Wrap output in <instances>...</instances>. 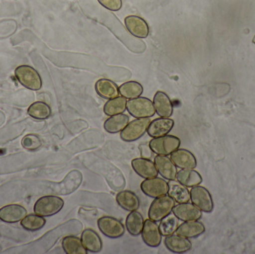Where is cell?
<instances>
[{
    "mask_svg": "<svg viewBox=\"0 0 255 254\" xmlns=\"http://www.w3.org/2000/svg\"><path fill=\"white\" fill-rule=\"evenodd\" d=\"M164 245L169 252L174 254L186 253L192 249V243L190 240L178 234H174L166 237Z\"/></svg>",
    "mask_w": 255,
    "mask_h": 254,
    "instance_id": "obj_18",
    "label": "cell"
},
{
    "mask_svg": "<svg viewBox=\"0 0 255 254\" xmlns=\"http://www.w3.org/2000/svg\"><path fill=\"white\" fill-rule=\"evenodd\" d=\"M253 43H254L255 44V36L254 37V38H253Z\"/></svg>",
    "mask_w": 255,
    "mask_h": 254,
    "instance_id": "obj_37",
    "label": "cell"
},
{
    "mask_svg": "<svg viewBox=\"0 0 255 254\" xmlns=\"http://www.w3.org/2000/svg\"><path fill=\"white\" fill-rule=\"evenodd\" d=\"M117 202L120 207L127 211H136L140 207V201L136 194L131 191L122 190L116 196Z\"/></svg>",
    "mask_w": 255,
    "mask_h": 254,
    "instance_id": "obj_24",
    "label": "cell"
},
{
    "mask_svg": "<svg viewBox=\"0 0 255 254\" xmlns=\"http://www.w3.org/2000/svg\"><path fill=\"white\" fill-rule=\"evenodd\" d=\"M158 226L162 237H168L176 233L179 226V219L173 213H171L160 221Z\"/></svg>",
    "mask_w": 255,
    "mask_h": 254,
    "instance_id": "obj_30",
    "label": "cell"
},
{
    "mask_svg": "<svg viewBox=\"0 0 255 254\" xmlns=\"http://www.w3.org/2000/svg\"><path fill=\"white\" fill-rule=\"evenodd\" d=\"M81 240L87 251L91 253H99L103 250L101 237L92 229H86L82 232Z\"/></svg>",
    "mask_w": 255,
    "mask_h": 254,
    "instance_id": "obj_23",
    "label": "cell"
},
{
    "mask_svg": "<svg viewBox=\"0 0 255 254\" xmlns=\"http://www.w3.org/2000/svg\"><path fill=\"white\" fill-rule=\"evenodd\" d=\"M99 229L106 237L110 239H118L125 234L124 224L111 216H103L97 221Z\"/></svg>",
    "mask_w": 255,
    "mask_h": 254,
    "instance_id": "obj_7",
    "label": "cell"
},
{
    "mask_svg": "<svg viewBox=\"0 0 255 254\" xmlns=\"http://www.w3.org/2000/svg\"><path fill=\"white\" fill-rule=\"evenodd\" d=\"M172 213L179 220L183 222L198 221L202 218V210L190 203H182L175 205L172 209Z\"/></svg>",
    "mask_w": 255,
    "mask_h": 254,
    "instance_id": "obj_12",
    "label": "cell"
},
{
    "mask_svg": "<svg viewBox=\"0 0 255 254\" xmlns=\"http://www.w3.org/2000/svg\"><path fill=\"white\" fill-rule=\"evenodd\" d=\"M127 98L124 96H118L117 98L109 99L105 104L103 111L109 116L121 114L127 110Z\"/></svg>",
    "mask_w": 255,
    "mask_h": 254,
    "instance_id": "obj_29",
    "label": "cell"
},
{
    "mask_svg": "<svg viewBox=\"0 0 255 254\" xmlns=\"http://www.w3.org/2000/svg\"><path fill=\"white\" fill-rule=\"evenodd\" d=\"M46 224V220L38 215H29L21 220V225L28 231H35L41 229Z\"/></svg>",
    "mask_w": 255,
    "mask_h": 254,
    "instance_id": "obj_33",
    "label": "cell"
},
{
    "mask_svg": "<svg viewBox=\"0 0 255 254\" xmlns=\"http://www.w3.org/2000/svg\"><path fill=\"white\" fill-rule=\"evenodd\" d=\"M190 200L199 210L205 213H211L214 210V201L209 191L203 186H196L192 188Z\"/></svg>",
    "mask_w": 255,
    "mask_h": 254,
    "instance_id": "obj_8",
    "label": "cell"
},
{
    "mask_svg": "<svg viewBox=\"0 0 255 254\" xmlns=\"http://www.w3.org/2000/svg\"><path fill=\"white\" fill-rule=\"evenodd\" d=\"M64 205V200L60 197L55 195L43 196L37 200L34 204V213L42 217L54 216L62 210Z\"/></svg>",
    "mask_w": 255,
    "mask_h": 254,
    "instance_id": "obj_3",
    "label": "cell"
},
{
    "mask_svg": "<svg viewBox=\"0 0 255 254\" xmlns=\"http://www.w3.org/2000/svg\"><path fill=\"white\" fill-rule=\"evenodd\" d=\"M205 232V227L202 222L198 221L184 222L178 226L176 234L187 239H194Z\"/></svg>",
    "mask_w": 255,
    "mask_h": 254,
    "instance_id": "obj_21",
    "label": "cell"
},
{
    "mask_svg": "<svg viewBox=\"0 0 255 254\" xmlns=\"http://www.w3.org/2000/svg\"><path fill=\"white\" fill-rule=\"evenodd\" d=\"M131 167L133 171L144 179L157 177L159 174L155 164L150 159L135 158L132 160Z\"/></svg>",
    "mask_w": 255,
    "mask_h": 254,
    "instance_id": "obj_14",
    "label": "cell"
},
{
    "mask_svg": "<svg viewBox=\"0 0 255 254\" xmlns=\"http://www.w3.org/2000/svg\"><path fill=\"white\" fill-rule=\"evenodd\" d=\"M125 25L128 31L133 37L146 38L149 34V27L145 19L136 15H130L125 18Z\"/></svg>",
    "mask_w": 255,
    "mask_h": 254,
    "instance_id": "obj_11",
    "label": "cell"
},
{
    "mask_svg": "<svg viewBox=\"0 0 255 254\" xmlns=\"http://www.w3.org/2000/svg\"><path fill=\"white\" fill-rule=\"evenodd\" d=\"M98 1L103 7L112 11H118L122 8V0H98Z\"/></svg>",
    "mask_w": 255,
    "mask_h": 254,
    "instance_id": "obj_35",
    "label": "cell"
},
{
    "mask_svg": "<svg viewBox=\"0 0 255 254\" xmlns=\"http://www.w3.org/2000/svg\"><path fill=\"white\" fill-rule=\"evenodd\" d=\"M154 164L159 174L166 180H175L177 177V167L171 158L163 155H157L154 158Z\"/></svg>",
    "mask_w": 255,
    "mask_h": 254,
    "instance_id": "obj_15",
    "label": "cell"
},
{
    "mask_svg": "<svg viewBox=\"0 0 255 254\" xmlns=\"http://www.w3.org/2000/svg\"><path fill=\"white\" fill-rule=\"evenodd\" d=\"M150 122V118L133 119L121 131V139L126 142H133L139 140L147 132Z\"/></svg>",
    "mask_w": 255,
    "mask_h": 254,
    "instance_id": "obj_6",
    "label": "cell"
},
{
    "mask_svg": "<svg viewBox=\"0 0 255 254\" xmlns=\"http://www.w3.org/2000/svg\"><path fill=\"white\" fill-rule=\"evenodd\" d=\"M144 222L145 221H144L143 216L140 213L136 210L130 212L126 221V227H127L128 232L133 237H137L142 233Z\"/></svg>",
    "mask_w": 255,
    "mask_h": 254,
    "instance_id": "obj_26",
    "label": "cell"
},
{
    "mask_svg": "<svg viewBox=\"0 0 255 254\" xmlns=\"http://www.w3.org/2000/svg\"><path fill=\"white\" fill-rule=\"evenodd\" d=\"M173 119L170 118H157L151 121L147 133L152 138L167 135L174 127Z\"/></svg>",
    "mask_w": 255,
    "mask_h": 254,
    "instance_id": "obj_16",
    "label": "cell"
},
{
    "mask_svg": "<svg viewBox=\"0 0 255 254\" xmlns=\"http://www.w3.org/2000/svg\"><path fill=\"white\" fill-rule=\"evenodd\" d=\"M168 186V195L170 196L175 203L182 204L190 201V192L188 188L180 183L178 180H169Z\"/></svg>",
    "mask_w": 255,
    "mask_h": 254,
    "instance_id": "obj_20",
    "label": "cell"
},
{
    "mask_svg": "<svg viewBox=\"0 0 255 254\" xmlns=\"http://www.w3.org/2000/svg\"><path fill=\"white\" fill-rule=\"evenodd\" d=\"M62 248L67 254H87L88 252L82 240L74 236L64 237L62 240Z\"/></svg>",
    "mask_w": 255,
    "mask_h": 254,
    "instance_id": "obj_28",
    "label": "cell"
},
{
    "mask_svg": "<svg viewBox=\"0 0 255 254\" xmlns=\"http://www.w3.org/2000/svg\"><path fill=\"white\" fill-rule=\"evenodd\" d=\"M15 76L17 80L28 89L39 90L42 86V80L40 75L29 66H19L15 70Z\"/></svg>",
    "mask_w": 255,
    "mask_h": 254,
    "instance_id": "obj_5",
    "label": "cell"
},
{
    "mask_svg": "<svg viewBox=\"0 0 255 254\" xmlns=\"http://www.w3.org/2000/svg\"><path fill=\"white\" fill-rule=\"evenodd\" d=\"M175 201L169 195H163L154 198L148 209V219L154 222H160L163 218L170 214L175 207Z\"/></svg>",
    "mask_w": 255,
    "mask_h": 254,
    "instance_id": "obj_2",
    "label": "cell"
},
{
    "mask_svg": "<svg viewBox=\"0 0 255 254\" xmlns=\"http://www.w3.org/2000/svg\"><path fill=\"white\" fill-rule=\"evenodd\" d=\"M170 158L175 165L181 169H194L197 166L196 157L187 149H177L170 155Z\"/></svg>",
    "mask_w": 255,
    "mask_h": 254,
    "instance_id": "obj_13",
    "label": "cell"
},
{
    "mask_svg": "<svg viewBox=\"0 0 255 254\" xmlns=\"http://www.w3.org/2000/svg\"><path fill=\"white\" fill-rule=\"evenodd\" d=\"M128 123V116L121 113V114L110 116L105 122L104 128L108 133L117 134V133L121 132Z\"/></svg>",
    "mask_w": 255,
    "mask_h": 254,
    "instance_id": "obj_25",
    "label": "cell"
},
{
    "mask_svg": "<svg viewBox=\"0 0 255 254\" xmlns=\"http://www.w3.org/2000/svg\"><path fill=\"white\" fill-rule=\"evenodd\" d=\"M120 94L128 99L137 98L142 95L143 87L137 82H127L123 84L119 87Z\"/></svg>",
    "mask_w": 255,
    "mask_h": 254,
    "instance_id": "obj_31",
    "label": "cell"
},
{
    "mask_svg": "<svg viewBox=\"0 0 255 254\" xmlns=\"http://www.w3.org/2000/svg\"><path fill=\"white\" fill-rule=\"evenodd\" d=\"M181 140L173 135H165L163 137L151 139L149 146L152 152L157 155L168 156L179 149Z\"/></svg>",
    "mask_w": 255,
    "mask_h": 254,
    "instance_id": "obj_4",
    "label": "cell"
},
{
    "mask_svg": "<svg viewBox=\"0 0 255 254\" xmlns=\"http://www.w3.org/2000/svg\"><path fill=\"white\" fill-rule=\"evenodd\" d=\"M141 237L144 243L148 247H158L161 243L162 235L159 226L155 222L149 219L144 222Z\"/></svg>",
    "mask_w": 255,
    "mask_h": 254,
    "instance_id": "obj_10",
    "label": "cell"
},
{
    "mask_svg": "<svg viewBox=\"0 0 255 254\" xmlns=\"http://www.w3.org/2000/svg\"><path fill=\"white\" fill-rule=\"evenodd\" d=\"M41 140L37 136L29 134L25 136L22 140V145L28 150H36L41 146Z\"/></svg>",
    "mask_w": 255,
    "mask_h": 254,
    "instance_id": "obj_34",
    "label": "cell"
},
{
    "mask_svg": "<svg viewBox=\"0 0 255 254\" xmlns=\"http://www.w3.org/2000/svg\"><path fill=\"white\" fill-rule=\"evenodd\" d=\"M139 152H140L141 158H145V159H151L153 156L154 152L150 148L149 145L141 144L139 146Z\"/></svg>",
    "mask_w": 255,
    "mask_h": 254,
    "instance_id": "obj_36",
    "label": "cell"
},
{
    "mask_svg": "<svg viewBox=\"0 0 255 254\" xmlns=\"http://www.w3.org/2000/svg\"><path fill=\"white\" fill-rule=\"evenodd\" d=\"M27 211L17 204L5 206L0 209V219L7 223H16L26 216Z\"/></svg>",
    "mask_w": 255,
    "mask_h": 254,
    "instance_id": "obj_19",
    "label": "cell"
},
{
    "mask_svg": "<svg viewBox=\"0 0 255 254\" xmlns=\"http://www.w3.org/2000/svg\"><path fill=\"white\" fill-rule=\"evenodd\" d=\"M142 192L150 198H156L163 196L168 193V182L164 179L154 177L145 179L141 183Z\"/></svg>",
    "mask_w": 255,
    "mask_h": 254,
    "instance_id": "obj_9",
    "label": "cell"
},
{
    "mask_svg": "<svg viewBox=\"0 0 255 254\" xmlns=\"http://www.w3.org/2000/svg\"><path fill=\"white\" fill-rule=\"evenodd\" d=\"M95 89L97 94L105 99H112L120 95L118 85L109 79H101L97 81Z\"/></svg>",
    "mask_w": 255,
    "mask_h": 254,
    "instance_id": "obj_22",
    "label": "cell"
},
{
    "mask_svg": "<svg viewBox=\"0 0 255 254\" xmlns=\"http://www.w3.org/2000/svg\"><path fill=\"white\" fill-rule=\"evenodd\" d=\"M177 180L187 188H193L202 183V177L194 169H181L177 173Z\"/></svg>",
    "mask_w": 255,
    "mask_h": 254,
    "instance_id": "obj_27",
    "label": "cell"
},
{
    "mask_svg": "<svg viewBox=\"0 0 255 254\" xmlns=\"http://www.w3.org/2000/svg\"><path fill=\"white\" fill-rule=\"evenodd\" d=\"M28 113L34 119L44 120L50 116L51 109L46 103L37 101L28 107Z\"/></svg>",
    "mask_w": 255,
    "mask_h": 254,
    "instance_id": "obj_32",
    "label": "cell"
},
{
    "mask_svg": "<svg viewBox=\"0 0 255 254\" xmlns=\"http://www.w3.org/2000/svg\"><path fill=\"white\" fill-rule=\"evenodd\" d=\"M127 110L130 116L136 119L151 118L156 113L153 101L141 96L129 99L127 101Z\"/></svg>",
    "mask_w": 255,
    "mask_h": 254,
    "instance_id": "obj_1",
    "label": "cell"
},
{
    "mask_svg": "<svg viewBox=\"0 0 255 254\" xmlns=\"http://www.w3.org/2000/svg\"><path fill=\"white\" fill-rule=\"evenodd\" d=\"M153 104L157 114L160 117L169 118L173 113V104L167 94L157 91L153 98Z\"/></svg>",
    "mask_w": 255,
    "mask_h": 254,
    "instance_id": "obj_17",
    "label": "cell"
}]
</instances>
